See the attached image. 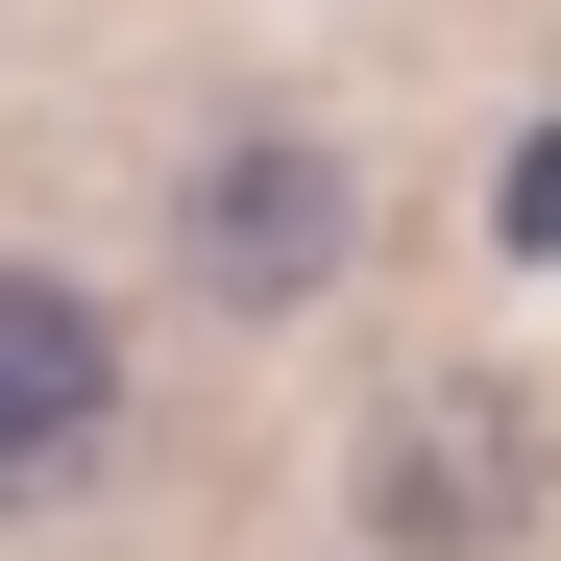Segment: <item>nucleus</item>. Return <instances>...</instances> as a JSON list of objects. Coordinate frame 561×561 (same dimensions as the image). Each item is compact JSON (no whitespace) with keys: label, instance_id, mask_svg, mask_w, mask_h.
I'll use <instances>...</instances> for the list:
<instances>
[{"label":"nucleus","instance_id":"obj_3","mask_svg":"<svg viewBox=\"0 0 561 561\" xmlns=\"http://www.w3.org/2000/svg\"><path fill=\"white\" fill-rule=\"evenodd\" d=\"M342 147H294V123H244L220 171H196V268H220V294L244 318H294V294H342Z\"/></svg>","mask_w":561,"mask_h":561},{"label":"nucleus","instance_id":"obj_2","mask_svg":"<svg viewBox=\"0 0 561 561\" xmlns=\"http://www.w3.org/2000/svg\"><path fill=\"white\" fill-rule=\"evenodd\" d=\"M537 513V415L513 391H391V439H366V537L391 561H489Z\"/></svg>","mask_w":561,"mask_h":561},{"label":"nucleus","instance_id":"obj_1","mask_svg":"<svg viewBox=\"0 0 561 561\" xmlns=\"http://www.w3.org/2000/svg\"><path fill=\"white\" fill-rule=\"evenodd\" d=\"M99 463H123V318L73 268H0V513L99 489Z\"/></svg>","mask_w":561,"mask_h":561}]
</instances>
